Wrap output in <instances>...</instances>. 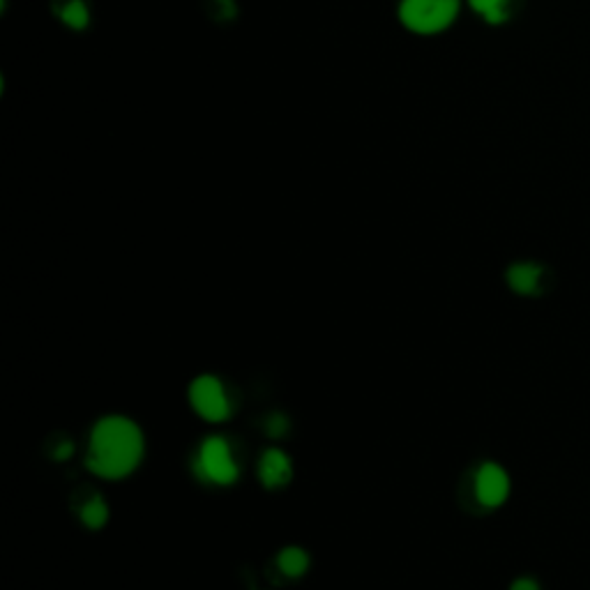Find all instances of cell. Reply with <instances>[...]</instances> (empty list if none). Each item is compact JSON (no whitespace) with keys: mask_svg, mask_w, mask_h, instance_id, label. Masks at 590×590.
Wrapping results in <instances>:
<instances>
[{"mask_svg":"<svg viewBox=\"0 0 590 590\" xmlns=\"http://www.w3.org/2000/svg\"><path fill=\"white\" fill-rule=\"evenodd\" d=\"M459 12V0H402L399 19L420 35H434L448 28Z\"/></svg>","mask_w":590,"mask_h":590,"instance_id":"obj_2","label":"cell"},{"mask_svg":"<svg viewBox=\"0 0 590 590\" xmlns=\"http://www.w3.org/2000/svg\"><path fill=\"white\" fill-rule=\"evenodd\" d=\"M143 459V434L123 415H107L90 431L86 466L104 480H123Z\"/></svg>","mask_w":590,"mask_h":590,"instance_id":"obj_1","label":"cell"},{"mask_svg":"<svg viewBox=\"0 0 590 590\" xmlns=\"http://www.w3.org/2000/svg\"><path fill=\"white\" fill-rule=\"evenodd\" d=\"M70 455H72V443L70 441H63V443L56 445V450H54L56 459H67Z\"/></svg>","mask_w":590,"mask_h":590,"instance_id":"obj_13","label":"cell"},{"mask_svg":"<svg viewBox=\"0 0 590 590\" xmlns=\"http://www.w3.org/2000/svg\"><path fill=\"white\" fill-rule=\"evenodd\" d=\"M510 590H540V586L533 579H517Z\"/></svg>","mask_w":590,"mask_h":590,"instance_id":"obj_14","label":"cell"},{"mask_svg":"<svg viewBox=\"0 0 590 590\" xmlns=\"http://www.w3.org/2000/svg\"><path fill=\"white\" fill-rule=\"evenodd\" d=\"M542 277V268L535 266V263H517L508 270V284L512 291L521 295H531L537 291Z\"/></svg>","mask_w":590,"mask_h":590,"instance_id":"obj_7","label":"cell"},{"mask_svg":"<svg viewBox=\"0 0 590 590\" xmlns=\"http://www.w3.org/2000/svg\"><path fill=\"white\" fill-rule=\"evenodd\" d=\"M79 517L83 524H86V528H93V531L102 528L109 519V508L107 503H104V498L100 494H90L86 501L79 505Z\"/></svg>","mask_w":590,"mask_h":590,"instance_id":"obj_9","label":"cell"},{"mask_svg":"<svg viewBox=\"0 0 590 590\" xmlns=\"http://www.w3.org/2000/svg\"><path fill=\"white\" fill-rule=\"evenodd\" d=\"M275 565L286 579H300L302 574L309 570V556L307 551L300 547H284L277 554Z\"/></svg>","mask_w":590,"mask_h":590,"instance_id":"obj_8","label":"cell"},{"mask_svg":"<svg viewBox=\"0 0 590 590\" xmlns=\"http://www.w3.org/2000/svg\"><path fill=\"white\" fill-rule=\"evenodd\" d=\"M189 404L206 422H224L231 415V399L217 376H196L189 385Z\"/></svg>","mask_w":590,"mask_h":590,"instance_id":"obj_4","label":"cell"},{"mask_svg":"<svg viewBox=\"0 0 590 590\" xmlns=\"http://www.w3.org/2000/svg\"><path fill=\"white\" fill-rule=\"evenodd\" d=\"M266 429H268L270 436H284L286 429H289V420H286L282 413H275L268 418Z\"/></svg>","mask_w":590,"mask_h":590,"instance_id":"obj_12","label":"cell"},{"mask_svg":"<svg viewBox=\"0 0 590 590\" xmlns=\"http://www.w3.org/2000/svg\"><path fill=\"white\" fill-rule=\"evenodd\" d=\"M256 473H259V480L263 482V487L266 489H282L293 478L291 459L286 457L284 450L270 448L261 455L259 466H256Z\"/></svg>","mask_w":590,"mask_h":590,"instance_id":"obj_6","label":"cell"},{"mask_svg":"<svg viewBox=\"0 0 590 590\" xmlns=\"http://www.w3.org/2000/svg\"><path fill=\"white\" fill-rule=\"evenodd\" d=\"M58 17L70 28L79 30L83 26H88V7L83 0H67V3L58 5Z\"/></svg>","mask_w":590,"mask_h":590,"instance_id":"obj_11","label":"cell"},{"mask_svg":"<svg viewBox=\"0 0 590 590\" xmlns=\"http://www.w3.org/2000/svg\"><path fill=\"white\" fill-rule=\"evenodd\" d=\"M510 494V478L498 464H484L475 475V496L484 508H498Z\"/></svg>","mask_w":590,"mask_h":590,"instance_id":"obj_5","label":"cell"},{"mask_svg":"<svg viewBox=\"0 0 590 590\" xmlns=\"http://www.w3.org/2000/svg\"><path fill=\"white\" fill-rule=\"evenodd\" d=\"M471 7L478 14H482L484 21L489 24H503L508 19V3L510 0H468Z\"/></svg>","mask_w":590,"mask_h":590,"instance_id":"obj_10","label":"cell"},{"mask_svg":"<svg viewBox=\"0 0 590 590\" xmlns=\"http://www.w3.org/2000/svg\"><path fill=\"white\" fill-rule=\"evenodd\" d=\"M194 471L203 482L229 487L238 480V464L233 459L231 445L222 436H210L199 445L194 459Z\"/></svg>","mask_w":590,"mask_h":590,"instance_id":"obj_3","label":"cell"}]
</instances>
